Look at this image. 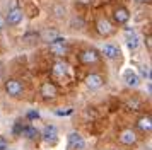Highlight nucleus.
Masks as SVG:
<instances>
[{
    "label": "nucleus",
    "instance_id": "nucleus-3",
    "mask_svg": "<svg viewBox=\"0 0 152 150\" xmlns=\"http://www.w3.org/2000/svg\"><path fill=\"white\" fill-rule=\"evenodd\" d=\"M96 31L101 38H110L116 33V27L113 24V20L108 19V17H99L96 20Z\"/></svg>",
    "mask_w": 152,
    "mask_h": 150
},
{
    "label": "nucleus",
    "instance_id": "nucleus-13",
    "mask_svg": "<svg viewBox=\"0 0 152 150\" xmlns=\"http://www.w3.org/2000/svg\"><path fill=\"white\" fill-rule=\"evenodd\" d=\"M125 41H126V46H128V50H132V51H135V50L138 48L140 38H138L137 31H135L133 27H128V29L125 31Z\"/></svg>",
    "mask_w": 152,
    "mask_h": 150
},
{
    "label": "nucleus",
    "instance_id": "nucleus-14",
    "mask_svg": "<svg viewBox=\"0 0 152 150\" xmlns=\"http://www.w3.org/2000/svg\"><path fill=\"white\" fill-rule=\"evenodd\" d=\"M123 80L128 87H138V85H140V77H138V74L135 70H132V68H126L123 72Z\"/></svg>",
    "mask_w": 152,
    "mask_h": 150
},
{
    "label": "nucleus",
    "instance_id": "nucleus-2",
    "mask_svg": "<svg viewBox=\"0 0 152 150\" xmlns=\"http://www.w3.org/2000/svg\"><path fill=\"white\" fill-rule=\"evenodd\" d=\"M4 89H5L7 95L12 99H19L24 95V84L19 79H7L4 82Z\"/></svg>",
    "mask_w": 152,
    "mask_h": 150
},
{
    "label": "nucleus",
    "instance_id": "nucleus-29",
    "mask_svg": "<svg viewBox=\"0 0 152 150\" xmlns=\"http://www.w3.org/2000/svg\"><path fill=\"white\" fill-rule=\"evenodd\" d=\"M9 150H14V149H9Z\"/></svg>",
    "mask_w": 152,
    "mask_h": 150
},
{
    "label": "nucleus",
    "instance_id": "nucleus-10",
    "mask_svg": "<svg viewBox=\"0 0 152 150\" xmlns=\"http://www.w3.org/2000/svg\"><path fill=\"white\" fill-rule=\"evenodd\" d=\"M118 142L121 143V145H125V147H133V145L138 142V136H137V133H135V130L126 128L118 135Z\"/></svg>",
    "mask_w": 152,
    "mask_h": 150
},
{
    "label": "nucleus",
    "instance_id": "nucleus-15",
    "mask_svg": "<svg viewBox=\"0 0 152 150\" xmlns=\"http://www.w3.org/2000/svg\"><path fill=\"white\" fill-rule=\"evenodd\" d=\"M21 136L26 140H36V138H39V130L33 125H24L21 130Z\"/></svg>",
    "mask_w": 152,
    "mask_h": 150
},
{
    "label": "nucleus",
    "instance_id": "nucleus-21",
    "mask_svg": "<svg viewBox=\"0 0 152 150\" xmlns=\"http://www.w3.org/2000/svg\"><path fill=\"white\" fill-rule=\"evenodd\" d=\"M0 150H9V142L4 136H0Z\"/></svg>",
    "mask_w": 152,
    "mask_h": 150
},
{
    "label": "nucleus",
    "instance_id": "nucleus-28",
    "mask_svg": "<svg viewBox=\"0 0 152 150\" xmlns=\"http://www.w3.org/2000/svg\"><path fill=\"white\" fill-rule=\"evenodd\" d=\"M0 67H2V65H0ZM0 72H2V68H0Z\"/></svg>",
    "mask_w": 152,
    "mask_h": 150
},
{
    "label": "nucleus",
    "instance_id": "nucleus-27",
    "mask_svg": "<svg viewBox=\"0 0 152 150\" xmlns=\"http://www.w3.org/2000/svg\"><path fill=\"white\" fill-rule=\"evenodd\" d=\"M79 2H80V4H91L92 0H79Z\"/></svg>",
    "mask_w": 152,
    "mask_h": 150
},
{
    "label": "nucleus",
    "instance_id": "nucleus-4",
    "mask_svg": "<svg viewBox=\"0 0 152 150\" xmlns=\"http://www.w3.org/2000/svg\"><path fill=\"white\" fill-rule=\"evenodd\" d=\"M79 60H80V63L91 67V65L99 63V60H101V53L97 51L96 48H86V50H82V51L79 53Z\"/></svg>",
    "mask_w": 152,
    "mask_h": 150
},
{
    "label": "nucleus",
    "instance_id": "nucleus-6",
    "mask_svg": "<svg viewBox=\"0 0 152 150\" xmlns=\"http://www.w3.org/2000/svg\"><path fill=\"white\" fill-rule=\"evenodd\" d=\"M22 20H24V12H22L21 7L14 5L12 9H9L7 15H5V24H7V26L15 27V26H19Z\"/></svg>",
    "mask_w": 152,
    "mask_h": 150
},
{
    "label": "nucleus",
    "instance_id": "nucleus-23",
    "mask_svg": "<svg viewBox=\"0 0 152 150\" xmlns=\"http://www.w3.org/2000/svg\"><path fill=\"white\" fill-rule=\"evenodd\" d=\"M5 27H7V24H5V15L0 14V31H4Z\"/></svg>",
    "mask_w": 152,
    "mask_h": 150
},
{
    "label": "nucleus",
    "instance_id": "nucleus-7",
    "mask_svg": "<svg viewBox=\"0 0 152 150\" xmlns=\"http://www.w3.org/2000/svg\"><path fill=\"white\" fill-rule=\"evenodd\" d=\"M67 142H69V150H86V140L79 131H70Z\"/></svg>",
    "mask_w": 152,
    "mask_h": 150
},
{
    "label": "nucleus",
    "instance_id": "nucleus-12",
    "mask_svg": "<svg viewBox=\"0 0 152 150\" xmlns=\"http://www.w3.org/2000/svg\"><path fill=\"white\" fill-rule=\"evenodd\" d=\"M86 87L91 89V90H97L104 85V77L101 74H89L86 77Z\"/></svg>",
    "mask_w": 152,
    "mask_h": 150
},
{
    "label": "nucleus",
    "instance_id": "nucleus-1",
    "mask_svg": "<svg viewBox=\"0 0 152 150\" xmlns=\"http://www.w3.org/2000/svg\"><path fill=\"white\" fill-rule=\"evenodd\" d=\"M48 50L51 55H55L56 58H63L65 55L69 53V41L62 38V36H56L48 43Z\"/></svg>",
    "mask_w": 152,
    "mask_h": 150
},
{
    "label": "nucleus",
    "instance_id": "nucleus-30",
    "mask_svg": "<svg viewBox=\"0 0 152 150\" xmlns=\"http://www.w3.org/2000/svg\"><path fill=\"white\" fill-rule=\"evenodd\" d=\"M0 119H2V116H0Z\"/></svg>",
    "mask_w": 152,
    "mask_h": 150
},
{
    "label": "nucleus",
    "instance_id": "nucleus-25",
    "mask_svg": "<svg viewBox=\"0 0 152 150\" xmlns=\"http://www.w3.org/2000/svg\"><path fill=\"white\" fill-rule=\"evenodd\" d=\"M56 114H58V116H67V114H72V109H67V111H58Z\"/></svg>",
    "mask_w": 152,
    "mask_h": 150
},
{
    "label": "nucleus",
    "instance_id": "nucleus-20",
    "mask_svg": "<svg viewBox=\"0 0 152 150\" xmlns=\"http://www.w3.org/2000/svg\"><path fill=\"white\" fill-rule=\"evenodd\" d=\"M140 72H142V75L147 79V82H151V70H149V65H142V67H140Z\"/></svg>",
    "mask_w": 152,
    "mask_h": 150
},
{
    "label": "nucleus",
    "instance_id": "nucleus-26",
    "mask_svg": "<svg viewBox=\"0 0 152 150\" xmlns=\"http://www.w3.org/2000/svg\"><path fill=\"white\" fill-rule=\"evenodd\" d=\"M137 4H151V0H135Z\"/></svg>",
    "mask_w": 152,
    "mask_h": 150
},
{
    "label": "nucleus",
    "instance_id": "nucleus-11",
    "mask_svg": "<svg viewBox=\"0 0 152 150\" xmlns=\"http://www.w3.org/2000/svg\"><path fill=\"white\" fill-rule=\"evenodd\" d=\"M39 94L45 101H53L56 99V95H58V89L53 82H43L41 84V89H39Z\"/></svg>",
    "mask_w": 152,
    "mask_h": 150
},
{
    "label": "nucleus",
    "instance_id": "nucleus-5",
    "mask_svg": "<svg viewBox=\"0 0 152 150\" xmlns=\"http://www.w3.org/2000/svg\"><path fill=\"white\" fill-rule=\"evenodd\" d=\"M130 10L125 5H118L113 9V24L115 26H126L130 20Z\"/></svg>",
    "mask_w": 152,
    "mask_h": 150
},
{
    "label": "nucleus",
    "instance_id": "nucleus-22",
    "mask_svg": "<svg viewBox=\"0 0 152 150\" xmlns=\"http://www.w3.org/2000/svg\"><path fill=\"white\" fill-rule=\"evenodd\" d=\"M39 118V113L38 111H29L28 113V119H38Z\"/></svg>",
    "mask_w": 152,
    "mask_h": 150
},
{
    "label": "nucleus",
    "instance_id": "nucleus-9",
    "mask_svg": "<svg viewBox=\"0 0 152 150\" xmlns=\"http://www.w3.org/2000/svg\"><path fill=\"white\" fill-rule=\"evenodd\" d=\"M101 55H104V58H108V60H120L121 58V50L115 43H106L101 48Z\"/></svg>",
    "mask_w": 152,
    "mask_h": 150
},
{
    "label": "nucleus",
    "instance_id": "nucleus-8",
    "mask_svg": "<svg viewBox=\"0 0 152 150\" xmlns=\"http://www.w3.org/2000/svg\"><path fill=\"white\" fill-rule=\"evenodd\" d=\"M39 136H41L46 143L55 145V143L58 142V130H56L55 125H46V126L39 131Z\"/></svg>",
    "mask_w": 152,
    "mask_h": 150
},
{
    "label": "nucleus",
    "instance_id": "nucleus-18",
    "mask_svg": "<svg viewBox=\"0 0 152 150\" xmlns=\"http://www.w3.org/2000/svg\"><path fill=\"white\" fill-rule=\"evenodd\" d=\"M53 12H55V17L62 19V17H65V14H67V9L62 4H56V5H53Z\"/></svg>",
    "mask_w": 152,
    "mask_h": 150
},
{
    "label": "nucleus",
    "instance_id": "nucleus-16",
    "mask_svg": "<svg viewBox=\"0 0 152 150\" xmlns=\"http://www.w3.org/2000/svg\"><path fill=\"white\" fill-rule=\"evenodd\" d=\"M137 128L142 131V133H147L151 135L152 131V118L151 116H140L137 119Z\"/></svg>",
    "mask_w": 152,
    "mask_h": 150
},
{
    "label": "nucleus",
    "instance_id": "nucleus-24",
    "mask_svg": "<svg viewBox=\"0 0 152 150\" xmlns=\"http://www.w3.org/2000/svg\"><path fill=\"white\" fill-rule=\"evenodd\" d=\"M145 44H147V50H149V53H151V50H152V43H151V34H147V38H145Z\"/></svg>",
    "mask_w": 152,
    "mask_h": 150
},
{
    "label": "nucleus",
    "instance_id": "nucleus-17",
    "mask_svg": "<svg viewBox=\"0 0 152 150\" xmlns=\"http://www.w3.org/2000/svg\"><path fill=\"white\" fill-rule=\"evenodd\" d=\"M53 74L56 77H65V75L69 74V65L62 60V58H58V60L53 63Z\"/></svg>",
    "mask_w": 152,
    "mask_h": 150
},
{
    "label": "nucleus",
    "instance_id": "nucleus-19",
    "mask_svg": "<svg viewBox=\"0 0 152 150\" xmlns=\"http://www.w3.org/2000/svg\"><path fill=\"white\" fill-rule=\"evenodd\" d=\"M22 126H24V123L21 121V119H17L14 125V128H12V133H14V136H21V130Z\"/></svg>",
    "mask_w": 152,
    "mask_h": 150
}]
</instances>
